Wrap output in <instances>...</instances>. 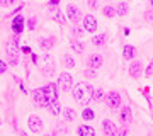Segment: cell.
I'll list each match as a JSON object with an SVG mask.
<instances>
[{
    "label": "cell",
    "instance_id": "cell-31",
    "mask_svg": "<svg viewBox=\"0 0 153 136\" xmlns=\"http://www.w3.org/2000/svg\"><path fill=\"white\" fill-rule=\"evenodd\" d=\"M104 99V95H102V90L99 88V90H95V94H94V100H102Z\"/></svg>",
    "mask_w": 153,
    "mask_h": 136
},
{
    "label": "cell",
    "instance_id": "cell-13",
    "mask_svg": "<svg viewBox=\"0 0 153 136\" xmlns=\"http://www.w3.org/2000/svg\"><path fill=\"white\" fill-rule=\"evenodd\" d=\"M143 71V63L141 61H134L131 66H129V75L133 77V78H138V77L141 75Z\"/></svg>",
    "mask_w": 153,
    "mask_h": 136
},
{
    "label": "cell",
    "instance_id": "cell-15",
    "mask_svg": "<svg viewBox=\"0 0 153 136\" xmlns=\"http://www.w3.org/2000/svg\"><path fill=\"white\" fill-rule=\"evenodd\" d=\"M73 97L76 99V100H82L83 99V92H85V83H76V85H73Z\"/></svg>",
    "mask_w": 153,
    "mask_h": 136
},
{
    "label": "cell",
    "instance_id": "cell-18",
    "mask_svg": "<svg viewBox=\"0 0 153 136\" xmlns=\"http://www.w3.org/2000/svg\"><path fill=\"white\" fill-rule=\"evenodd\" d=\"M70 44H71V49L75 51V53H83V49H85V46H83V43L82 41H78V39H71L70 41Z\"/></svg>",
    "mask_w": 153,
    "mask_h": 136
},
{
    "label": "cell",
    "instance_id": "cell-27",
    "mask_svg": "<svg viewBox=\"0 0 153 136\" xmlns=\"http://www.w3.org/2000/svg\"><path fill=\"white\" fill-rule=\"evenodd\" d=\"M83 33H85V31H83L82 27H78V26L71 27V36H73V38H82Z\"/></svg>",
    "mask_w": 153,
    "mask_h": 136
},
{
    "label": "cell",
    "instance_id": "cell-22",
    "mask_svg": "<svg viewBox=\"0 0 153 136\" xmlns=\"http://www.w3.org/2000/svg\"><path fill=\"white\" fill-rule=\"evenodd\" d=\"M105 39H107V36H105V34L94 36V38H92V44H94V46H104V44H105Z\"/></svg>",
    "mask_w": 153,
    "mask_h": 136
},
{
    "label": "cell",
    "instance_id": "cell-21",
    "mask_svg": "<svg viewBox=\"0 0 153 136\" xmlns=\"http://www.w3.org/2000/svg\"><path fill=\"white\" fill-rule=\"evenodd\" d=\"M78 136H95V131L90 126H80L78 128Z\"/></svg>",
    "mask_w": 153,
    "mask_h": 136
},
{
    "label": "cell",
    "instance_id": "cell-40",
    "mask_svg": "<svg viewBox=\"0 0 153 136\" xmlns=\"http://www.w3.org/2000/svg\"><path fill=\"white\" fill-rule=\"evenodd\" d=\"M22 51H24V53H29V51H31V48H27V46H24V48H22Z\"/></svg>",
    "mask_w": 153,
    "mask_h": 136
},
{
    "label": "cell",
    "instance_id": "cell-30",
    "mask_svg": "<svg viewBox=\"0 0 153 136\" xmlns=\"http://www.w3.org/2000/svg\"><path fill=\"white\" fill-rule=\"evenodd\" d=\"M116 136H128V128H126V126L119 128V129L116 131Z\"/></svg>",
    "mask_w": 153,
    "mask_h": 136
},
{
    "label": "cell",
    "instance_id": "cell-5",
    "mask_svg": "<svg viewBox=\"0 0 153 136\" xmlns=\"http://www.w3.org/2000/svg\"><path fill=\"white\" fill-rule=\"evenodd\" d=\"M44 90V95L48 99V102H53V100H58L56 95H58V87H56V83H48L46 87H43Z\"/></svg>",
    "mask_w": 153,
    "mask_h": 136
},
{
    "label": "cell",
    "instance_id": "cell-41",
    "mask_svg": "<svg viewBox=\"0 0 153 136\" xmlns=\"http://www.w3.org/2000/svg\"><path fill=\"white\" fill-rule=\"evenodd\" d=\"M148 136H153V135H148Z\"/></svg>",
    "mask_w": 153,
    "mask_h": 136
},
{
    "label": "cell",
    "instance_id": "cell-4",
    "mask_svg": "<svg viewBox=\"0 0 153 136\" xmlns=\"http://www.w3.org/2000/svg\"><path fill=\"white\" fill-rule=\"evenodd\" d=\"M95 29H97V19H95V16H92V14H87V16L83 17V31L94 33Z\"/></svg>",
    "mask_w": 153,
    "mask_h": 136
},
{
    "label": "cell",
    "instance_id": "cell-9",
    "mask_svg": "<svg viewBox=\"0 0 153 136\" xmlns=\"http://www.w3.org/2000/svg\"><path fill=\"white\" fill-rule=\"evenodd\" d=\"M12 31H14V34H19L24 31V17L21 16V14H17L16 17H14V21H12Z\"/></svg>",
    "mask_w": 153,
    "mask_h": 136
},
{
    "label": "cell",
    "instance_id": "cell-24",
    "mask_svg": "<svg viewBox=\"0 0 153 136\" xmlns=\"http://www.w3.org/2000/svg\"><path fill=\"white\" fill-rule=\"evenodd\" d=\"M102 12H104V16L105 17H114V16H117V12H116V7H112V5H105L104 9H102Z\"/></svg>",
    "mask_w": 153,
    "mask_h": 136
},
{
    "label": "cell",
    "instance_id": "cell-3",
    "mask_svg": "<svg viewBox=\"0 0 153 136\" xmlns=\"http://www.w3.org/2000/svg\"><path fill=\"white\" fill-rule=\"evenodd\" d=\"M31 97H33V100L38 106H43V107H48V99H46V95H44V90L43 88H36V90H33L31 92Z\"/></svg>",
    "mask_w": 153,
    "mask_h": 136
},
{
    "label": "cell",
    "instance_id": "cell-33",
    "mask_svg": "<svg viewBox=\"0 0 153 136\" xmlns=\"http://www.w3.org/2000/svg\"><path fill=\"white\" fill-rule=\"evenodd\" d=\"M152 73H153V60L150 61V65H148V68L145 70V75H146V77H152Z\"/></svg>",
    "mask_w": 153,
    "mask_h": 136
},
{
    "label": "cell",
    "instance_id": "cell-29",
    "mask_svg": "<svg viewBox=\"0 0 153 136\" xmlns=\"http://www.w3.org/2000/svg\"><path fill=\"white\" fill-rule=\"evenodd\" d=\"M55 21L58 22V24H61V26H63V24H65V16H63V12H55Z\"/></svg>",
    "mask_w": 153,
    "mask_h": 136
},
{
    "label": "cell",
    "instance_id": "cell-17",
    "mask_svg": "<svg viewBox=\"0 0 153 136\" xmlns=\"http://www.w3.org/2000/svg\"><path fill=\"white\" fill-rule=\"evenodd\" d=\"M94 94H95L94 87H90V85H85V92H83V99H82V100H85V104L92 102V100H94Z\"/></svg>",
    "mask_w": 153,
    "mask_h": 136
},
{
    "label": "cell",
    "instance_id": "cell-37",
    "mask_svg": "<svg viewBox=\"0 0 153 136\" xmlns=\"http://www.w3.org/2000/svg\"><path fill=\"white\" fill-rule=\"evenodd\" d=\"M145 14H146V16H145V17H146V21H152V19H153V16H152L153 12H150V10H148V12H145Z\"/></svg>",
    "mask_w": 153,
    "mask_h": 136
},
{
    "label": "cell",
    "instance_id": "cell-10",
    "mask_svg": "<svg viewBox=\"0 0 153 136\" xmlns=\"http://www.w3.org/2000/svg\"><path fill=\"white\" fill-rule=\"evenodd\" d=\"M107 104H109L111 109H116L121 106V95L119 92H116V90H112V92L107 95Z\"/></svg>",
    "mask_w": 153,
    "mask_h": 136
},
{
    "label": "cell",
    "instance_id": "cell-28",
    "mask_svg": "<svg viewBox=\"0 0 153 136\" xmlns=\"http://www.w3.org/2000/svg\"><path fill=\"white\" fill-rule=\"evenodd\" d=\"M65 119L68 121V123H73V121H75V111H73V109H66L65 111Z\"/></svg>",
    "mask_w": 153,
    "mask_h": 136
},
{
    "label": "cell",
    "instance_id": "cell-34",
    "mask_svg": "<svg viewBox=\"0 0 153 136\" xmlns=\"http://www.w3.org/2000/svg\"><path fill=\"white\" fill-rule=\"evenodd\" d=\"M7 71V63L4 60H0V75H2V73H5Z\"/></svg>",
    "mask_w": 153,
    "mask_h": 136
},
{
    "label": "cell",
    "instance_id": "cell-23",
    "mask_svg": "<svg viewBox=\"0 0 153 136\" xmlns=\"http://www.w3.org/2000/svg\"><path fill=\"white\" fill-rule=\"evenodd\" d=\"M128 10H129V5L126 4V2H121L119 5H117V9H116V12H117V16H126L128 14Z\"/></svg>",
    "mask_w": 153,
    "mask_h": 136
},
{
    "label": "cell",
    "instance_id": "cell-25",
    "mask_svg": "<svg viewBox=\"0 0 153 136\" xmlns=\"http://www.w3.org/2000/svg\"><path fill=\"white\" fill-rule=\"evenodd\" d=\"M63 65H65V68H73L75 66V60L71 58L70 54H63Z\"/></svg>",
    "mask_w": 153,
    "mask_h": 136
},
{
    "label": "cell",
    "instance_id": "cell-20",
    "mask_svg": "<svg viewBox=\"0 0 153 136\" xmlns=\"http://www.w3.org/2000/svg\"><path fill=\"white\" fill-rule=\"evenodd\" d=\"M48 109H49V112H51V114H55V116H58L61 112V106H60V102H58V100L49 102L48 104Z\"/></svg>",
    "mask_w": 153,
    "mask_h": 136
},
{
    "label": "cell",
    "instance_id": "cell-14",
    "mask_svg": "<svg viewBox=\"0 0 153 136\" xmlns=\"http://www.w3.org/2000/svg\"><path fill=\"white\" fill-rule=\"evenodd\" d=\"M55 43H56V38H53V36L39 39V46H41L43 49H51L53 46H55Z\"/></svg>",
    "mask_w": 153,
    "mask_h": 136
},
{
    "label": "cell",
    "instance_id": "cell-35",
    "mask_svg": "<svg viewBox=\"0 0 153 136\" xmlns=\"http://www.w3.org/2000/svg\"><path fill=\"white\" fill-rule=\"evenodd\" d=\"M27 26H29V29H36V19L34 17H31L27 21Z\"/></svg>",
    "mask_w": 153,
    "mask_h": 136
},
{
    "label": "cell",
    "instance_id": "cell-39",
    "mask_svg": "<svg viewBox=\"0 0 153 136\" xmlns=\"http://www.w3.org/2000/svg\"><path fill=\"white\" fill-rule=\"evenodd\" d=\"M88 5L92 7V9H95V7H97V4H95V2H88Z\"/></svg>",
    "mask_w": 153,
    "mask_h": 136
},
{
    "label": "cell",
    "instance_id": "cell-38",
    "mask_svg": "<svg viewBox=\"0 0 153 136\" xmlns=\"http://www.w3.org/2000/svg\"><path fill=\"white\" fill-rule=\"evenodd\" d=\"M49 5H51V7H55V5H58V0H51V2H49Z\"/></svg>",
    "mask_w": 153,
    "mask_h": 136
},
{
    "label": "cell",
    "instance_id": "cell-7",
    "mask_svg": "<svg viewBox=\"0 0 153 136\" xmlns=\"http://www.w3.org/2000/svg\"><path fill=\"white\" fill-rule=\"evenodd\" d=\"M102 63H104V58H102L100 54H90V56L87 58V66H88V68H92V70L100 68Z\"/></svg>",
    "mask_w": 153,
    "mask_h": 136
},
{
    "label": "cell",
    "instance_id": "cell-32",
    "mask_svg": "<svg viewBox=\"0 0 153 136\" xmlns=\"http://www.w3.org/2000/svg\"><path fill=\"white\" fill-rule=\"evenodd\" d=\"M85 77H87V78H95V70L87 68V70H85Z\"/></svg>",
    "mask_w": 153,
    "mask_h": 136
},
{
    "label": "cell",
    "instance_id": "cell-26",
    "mask_svg": "<svg viewBox=\"0 0 153 136\" xmlns=\"http://www.w3.org/2000/svg\"><path fill=\"white\" fill-rule=\"evenodd\" d=\"M82 117L85 121H92L94 117H95V114H94L92 109H83V111H82Z\"/></svg>",
    "mask_w": 153,
    "mask_h": 136
},
{
    "label": "cell",
    "instance_id": "cell-19",
    "mask_svg": "<svg viewBox=\"0 0 153 136\" xmlns=\"http://www.w3.org/2000/svg\"><path fill=\"white\" fill-rule=\"evenodd\" d=\"M134 54H136V49L133 48V46H124V49H123V56H124V60H133Z\"/></svg>",
    "mask_w": 153,
    "mask_h": 136
},
{
    "label": "cell",
    "instance_id": "cell-16",
    "mask_svg": "<svg viewBox=\"0 0 153 136\" xmlns=\"http://www.w3.org/2000/svg\"><path fill=\"white\" fill-rule=\"evenodd\" d=\"M119 117H121V123H124V126L128 124V123H131V119H133L131 109H129V107H123V111H121Z\"/></svg>",
    "mask_w": 153,
    "mask_h": 136
},
{
    "label": "cell",
    "instance_id": "cell-1",
    "mask_svg": "<svg viewBox=\"0 0 153 136\" xmlns=\"http://www.w3.org/2000/svg\"><path fill=\"white\" fill-rule=\"evenodd\" d=\"M73 77L70 75V73H66V71H63V73H60V77H58V87L61 88V90H71L73 88Z\"/></svg>",
    "mask_w": 153,
    "mask_h": 136
},
{
    "label": "cell",
    "instance_id": "cell-12",
    "mask_svg": "<svg viewBox=\"0 0 153 136\" xmlns=\"http://www.w3.org/2000/svg\"><path fill=\"white\" fill-rule=\"evenodd\" d=\"M7 58H9V63H10L12 66H17V63H19L17 49H14L12 46H9V48H7Z\"/></svg>",
    "mask_w": 153,
    "mask_h": 136
},
{
    "label": "cell",
    "instance_id": "cell-36",
    "mask_svg": "<svg viewBox=\"0 0 153 136\" xmlns=\"http://www.w3.org/2000/svg\"><path fill=\"white\" fill-rule=\"evenodd\" d=\"M12 4H14V2H12V0H0V5H2V7L12 5Z\"/></svg>",
    "mask_w": 153,
    "mask_h": 136
},
{
    "label": "cell",
    "instance_id": "cell-8",
    "mask_svg": "<svg viewBox=\"0 0 153 136\" xmlns=\"http://www.w3.org/2000/svg\"><path fill=\"white\" fill-rule=\"evenodd\" d=\"M66 16H68V19H70L73 24H75V22H78L82 19V12H80V9H76L75 5H68L66 7Z\"/></svg>",
    "mask_w": 153,
    "mask_h": 136
},
{
    "label": "cell",
    "instance_id": "cell-6",
    "mask_svg": "<svg viewBox=\"0 0 153 136\" xmlns=\"http://www.w3.org/2000/svg\"><path fill=\"white\" fill-rule=\"evenodd\" d=\"M27 126L33 133H39V131L43 129V121H41L39 116H31L27 119Z\"/></svg>",
    "mask_w": 153,
    "mask_h": 136
},
{
    "label": "cell",
    "instance_id": "cell-2",
    "mask_svg": "<svg viewBox=\"0 0 153 136\" xmlns=\"http://www.w3.org/2000/svg\"><path fill=\"white\" fill-rule=\"evenodd\" d=\"M43 73L46 77L55 75V60L51 54H43Z\"/></svg>",
    "mask_w": 153,
    "mask_h": 136
},
{
    "label": "cell",
    "instance_id": "cell-11",
    "mask_svg": "<svg viewBox=\"0 0 153 136\" xmlns=\"http://www.w3.org/2000/svg\"><path fill=\"white\" fill-rule=\"evenodd\" d=\"M102 129H104V133L107 136H116L117 128H116V124L111 119H104V123H102Z\"/></svg>",
    "mask_w": 153,
    "mask_h": 136
}]
</instances>
